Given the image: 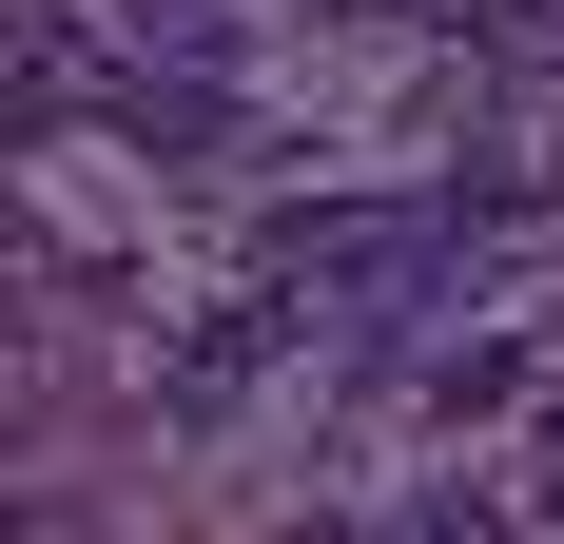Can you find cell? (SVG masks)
<instances>
[{
  "label": "cell",
  "mask_w": 564,
  "mask_h": 544,
  "mask_svg": "<svg viewBox=\"0 0 564 544\" xmlns=\"http://www.w3.org/2000/svg\"><path fill=\"white\" fill-rule=\"evenodd\" d=\"M525 505L564 525V389H545V428H525Z\"/></svg>",
  "instance_id": "3"
},
{
  "label": "cell",
  "mask_w": 564,
  "mask_h": 544,
  "mask_svg": "<svg viewBox=\"0 0 564 544\" xmlns=\"http://www.w3.org/2000/svg\"><path fill=\"white\" fill-rule=\"evenodd\" d=\"M253 370H273V312H253V292H234V312H195V330H175V428H215V409H234V389H253Z\"/></svg>",
  "instance_id": "2"
},
{
  "label": "cell",
  "mask_w": 564,
  "mask_h": 544,
  "mask_svg": "<svg viewBox=\"0 0 564 544\" xmlns=\"http://www.w3.org/2000/svg\"><path fill=\"white\" fill-rule=\"evenodd\" d=\"M98 98H117L98 20H78V0H20V20H0V156H20V137H58V117H98Z\"/></svg>",
  "instance_id": "1"
}]
</instances>
